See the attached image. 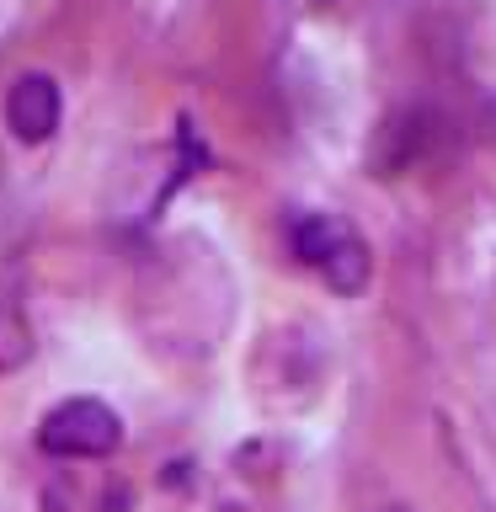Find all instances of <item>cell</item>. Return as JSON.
<instances>
[{"mask_svg":"<svg viewBox=\"0 0 496 512\" xmlns=\"http://www.w3.org/2000/svg\"><path fill=\"white\" fill-rule=\"evenodd\" d=\"M38 443H43V454H54V459H102L123 443V422L112 406L80 395V400H64V406H54L43 416Z\"/></svg>","mask_w":496,"mask_h":512,"instance_id":"cell-1","label":"cell"},{"mask_svg":"<svg viewBox=\"0 0 496 512\" xmlns=\"http://www.w3.org/2000/svg\"><path fill=\"white\" fill-rule=\"evenodd\" d=\"M59 112H64V102H59L54 75L27 70V75H16V80H11V91H6V123H11V134L22 139V144L54 139Z\"/></svg>","mask_w":496,"mask_h":512,"instance_id":"cell-2","label":"cell"},{"mask_svg":"<svg viewBox=\"0 0 496 512\" xmlns=\"http://www.w3.org/2000/svg\"><path fill=\"white\" fill-rule=\"evenodd\" d=\"M432 144H438V118L427 107L395 112V118H384L379 139H374V166H379V176H400L416 160H427Z\"/></svg>","mask_w":496,"mask_h":512,"instance_id":"cell-3","label":"cell"},{"mask_svg":"<svg viewBox=\"0 0 496 512\" xmlns=\"http://www.w3.org/2000/svg\"><path fill=\"white\" fill-rule=\"evenodd\" d=\"M32 358V326L16 288H0V374H16Z\"/></svg>","mask_w":496,"mask_h":512,"instance_id":"cell-4","label":"cell"},{"mask_svg":"<svg viewBox=\"0 0 496 512\" xmlns=\"http://www.w3.org/2000/svg\"><path fill=\"white\" fill-rule=\"evenodd\" d=\"M320 272H326V283L336 288V294H358V288L368 283V246L347 230L342 246H336L326 262H320Z\"/></svg>","mask_w":496,"mask_h":512,"instance_id":"cell-5","label":"cell"},{"mask_svg":"<svg viewBox=\"0 0 496 512\" xmlns=\"http://www.w3.org/2000/svg\"><path fill=\"white\" fill-rule=\"evenodd\" d=\"M390 512H400V507H390Z\"/></svg>","mask_w":496,"mask_h":512,"instance_id":"cell-6","label":"cell"}]
</instances>
